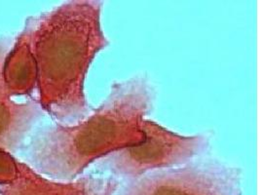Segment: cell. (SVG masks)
Segmentation results:
<instances>
[{"instance_id":"cell-1","label":"cell","mask_w":260,"mask_h":195,"mask_svg":"<svg viewBox=\"0 0 260 195\" xmlns=\"http://www.w3.org/2000/svg\"><path fill=\"white\" fill-rule=\"evenodd\" d=\"M103 6L99 0L66 1L24 25L36 60L37 102L58 121L77 124L93 110L84 83L95 56L109 45Z\"/></svg>"},{"instance_id":"cell-2","label":"cell","mask_w":260,"mask_h":195,"mask_svg":"<svg viewBox=\"0 0 260 195\" xmlns=\"http://www.w3.org/2000/svg\"><path fill=\"white\" fill-rule=\"evenodd\" d=\"M156 99L157 89L148 75L114 82L106 100L85 120L57 124L36 135L28 151L31 168L52 181L76 180L95 160L142 143V123Z\"/></svg>"},{"instance_id":"cell-3","label":"cell","mask_w":260,"mask_h":195,"mask_svg":"<svg viewBox=\"0 0 260 195\" xmlns=\"http://www.w3.org/2000/svg\"><path fill=\"white\" fill-rule=\"evenodd\" d=\"M142 143L113 151L99 159L98 166L109 171L123 182L137 179L149 172L178 167L208 154L209 135L181 136L145 118Z\"/></svg>"},{"instance_id":"cell-4","label":"cell","mask_w":260,"mask_h":195,"mask_svg":"<svg viewBox=\"0 0 260 195\" xmlns=\"http://www.w3.org/2000/svg\"><path fill=\"white\" fill-rule=\"evenodd\" d=\"M243 171L206 154L124 182L117 195H242Z\"/></svg>"},{"instance_id":"cell-5","label":"cell","mask_w":260,"mask_h":195,"mask_svg":"<svg viewBox=\"0 0 260 195\" xmlns=\"http://www.w3.org/2000/svg\"><path fill=\"white\" fill-rule=\"evenodd\" d=\"M120 186L114 178L93 175L71 182H56L38 174L17 159L16 171L8 183L0 184L1 195H114Z\"/></svg>"},{"instance_id":"cell-6","label":"cell","mask_w":260,"mask_h":195,"mask_svg":"<svg viewBox=\"0 0 260 195\" xmlns=\"http://www.w3.org/2000/svg\"><path fill=\"white\" fill-rule=\"evenodd\" d=\"M13 44L9 38L0 39V150L6 151H14L23 144L44 112L38 102L18 104L5 90L3 66Z\"/></svg>"},{"instance_id":"cell-7","label":"cell","mask_w":260,"mask_h":195,"mask_svg":"<svg viewBox=\"0 0 260 195\" xmlns=\"http://www.w3.org/2000/svg\"><path fill=\"white\" fill-rule=\"evenodd\" d=\"M37 80L36 60L29 40L23 30L6 56L3 66V81L7 94L27 95L35 89Z\"/></svg>"},{"instance_id":"cell-8","label":"cell","mask_w":260,"mask_h":195,"mask_svg":"<svg viewBox=\"0 0 260 195\" xmlns=\"http://www.w3.org/2000/svg\"><path fill=\"white\" fill-rule=\"evenodd\" d=\"M17 159L6 150H0V184L8 183L16 171Z\"/></svg>"}]
</instances>
